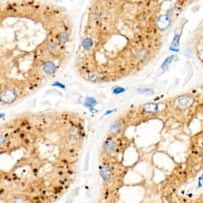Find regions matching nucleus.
Masks as SVG:
<instances>
[{
    "instance_id": "obj_2",
    "label": "nucleus",
    "mask_w": 203,
    "mask_h": 203,
    "mask_svg": "<svg viewBox=\"0 0 203 203\" xmlns=\"http://www.w3.org/2000/svg\"><path fill=\"white\" fill-rule=\"evenodd\" d=\"M17 94L14 90L11 89H7L1 93L0 95V99L1 101L5 103H11L14 102L17 98Z\"/></svg>"
},
{
    "instance_id": "obj_18",
    "label": "nucleus",
    "mask_w": 203,
    "mask_h": 203,
    "mask_svg": "<svg viewBox=\"0 0 203 203\" xmlns=\"http://www.w3.org/2000/svg\"><path fill=\"white\" fill-rule=\"evenodd\" d=\"M5 116V114H4V113H0V118H3Z\"/></svg>"
},
{
    "instance_id": "obj_10",
    "label": "nucleus",
    "mask_w": 203,
    "mask_h": 203,
    "mask_svg": "<svg viewBox=\"0 0 203 203\" xmlns=\"http://www.w3.org/2000/svg\"><path fill=\"white\" fill-rule=\"evenodd\" d=\"M82 46L83 48L86 49H90L93 46V41L90 38H85L83 40L82 42Z\"/></svg>"
},
{
    "instance_id": "obj_13",
    "label": "nucleus",
    "mask_w": 203,
    "mask_h": 203,
    "mask_svg": "<svg viewBox=\"0 0 203 203\" xmlns=\"http://www.w3.org/2000/svg\"><path fill=\"white\" fill-rule=\"evenodd\" d=\"M89 78H90L91 80L93 81V82H96V81H99L100 77H99L98 74L96 73L93 72V73H91L90 74H89Z\"/></svg>"
},
{
    "instance_id": "obj_8",
    "label": "nucleus",
    "mask_w": 203,
    "mask_h": 203,
    "mask_svg": "<svg viewBox=\"0 0 203 203\" xmlns=\"http://www.w3.org/2000/svg\"><path fill=\"white\" fill-rule=\"evenodd\" d=\"M147 51L144 49H138L135 52V57L137 59H140V60H143L145 59L147 57Z\"/></svg>"
},
{
    "instance_id": "obj_9",
    "label": "nucleus",
    "mask_w": 203,
    "mask_h": 203,
    "mask_svg": "<svg viewBox=\"0 0 203 203\" xmlns=\"http://www.w3.org/2000/svg\"><path fill=\"white\" fill-rule=\"evenodd\" d=\"M144 110L146 111V112H149V113H152L158 110V107H157V105L154 103H147L144 106Z\"/></svg>"
},
{
    "instance_id": "obj_6",
    "label": "nucleus",
    "mask_w": 203,
    "mask_h": 203,
    "mask_svg": "<svg viewBox=\"0 0 203 203\" xmlns=\"http://www.w3.org/2000/svg\"><path fill=\"white\" fill-rule=\"evenodd\" d=\"M100 176H102L103 179L106 181L109 179L111 176V170L109 167L106 165H105L102 166L100 169Z\"/></svg>"
},
{
    "instance_id": "obj_5",
    "label": "nucleus",
    "mask_w": 203,
    "mask_h": 203,
    "mask_svg": "<svg viewBox=\"0 0 203 203\" xmlns=\"http://www.w3.org/2000/svg\"><path fill=\"white\" fill-rule=\"evenodd\" d=\"M55 70H56V66L55 64L52 61H48L43 66V71L47 74H52L55 72Z\"/></svg>"
},
{
    "instance_id": "obj_17",
    "label": "nucleus",
    "mask_w": 203,
    "mask_h": 203,
    "mask_svg": "<svg viewBox=\"0 0 203 203\" xmlns=\"http://www.w3.org/2000/svg\"><path fill=\"white\" fill-rule=\"evenodd\" d=\"M53 85H55V86H58L59 87H61V88H64V87H65L63 84H62L61 83H59V82H56L53 84Z\"/></svg>"
},
{
    "instance_id": "obj_7",
    "label": "nucleus",
    "mask_w": 203,
    "mask_h": 203,
    "mask_svg": "<svg viewBox=\"0 0 203 203\" xmlns=\"http://www.w3.org/2000/svg\"><path fill=\"white\" fill-rule=\"evenodd\" d=\"M122 128V125L118 121L113 123L111 127V132L112 135H116L120 132Z\"/></svg>"
},
{
    "instance_id": "obj_15",
    "label": "nucleus",
    "mask_w": 203,
    "mask_h": 203,
    "mask_svg": "<svg viewBox=\"0 0 203 203\" xmlns=\"http://www.w3.org/2000/svg\"><path fill=\"white\" fill-rule=\"evenodd\" d=\"M125 91V89H123L122 87H117V88H115L113 90V93H116V94H118V93H121L124 92Z\"/></svg>"
},
{
    "instance_id": "obj_4",
    "label": "nucleus",
    "mask_w": 203,
    "mask_h": 203,
    "mask_svg": "<svg viewBox=\"0 0 203 203\" xmlns=\"http://www.w3.org/2000/svg\"><path fill=\"white\" fill-rule=\"evenodd\" d=\"M116 144L115 141L111 138H109L105 141L103 144V150L106 153H112L115 150Z\"/></svg>"
},
{
    "instance_id": "obj_14",
    "label": "nucleus",
    "mask_w": 203,
    "mask_h": 203,
    "mask_svg": "<svg viewBox=\"0 0 203 203\" xmlns=\"http://www.w3.org/2000/svg\"><path fill=\"white\" fill-rule=\"evenodd\" d=\"M96 104V102L93 98H88L86 101V105L89 106H93Z\"/></svg>"
},
{
    "instance_id": "obj_16",
    "label": "nucleus",
    "mask_w": 203,
    "mask_h": 203,
    "mask_svg": "<svg viewBox=\"0 0 203 203\" xmlns=\"http://www.w3.org/2000/svg\"><path fill=\"white\" fill-rule=\"evenodd\" d=\"M6 138L3 135L0 134V146H2L5 142Z\"/></svg>"
},
{
    "instance_id": "obj_12",
    "label": "nucleus",
    "mask_w": 203,
    "mask_h": 203,
    "mask_svg": "<svg viewBox=\"0 0 203 203\" xmlns=\"http://www.w3.org/2000/svg\"><path fill=\"white\" fill-rule=\"evenodd\" d=\"M57 45L55 41H51L48 45V49L50 52H54L57 49Z\"/></svg>"
},
{
    "instance_id": "obj_11",
    "label": "nucleus",
    "mask_w": 203,
    "mask_h": 203,
    "mask_svg": "<svg viewBox=\"0 0 203 203\" xmlns=\"http://www.w3.org/2000/svg\"><path fill=\"white\" fill-rule=\"evenodd\" d=\"M68 39H69L68 34L65 32L61 33L58 35V41L60 42L61 43H66L68 41Z\"/></svg>"
},
{
    "instance_id": "obj_1",
    "label": "nucleus",
    "mask_w": 203,
    "mask_h": 203,
    "mask_svg": "<svg viewBox=\"0 0 203 203\" xmlns=\"http://www.w3.org/2000/svg\"><path fill=\"white\" fill-rule=\"evenodd\" d=\"M194 99L190 96H182L178 97L175 102V106L179 111L186 110L192 106Z\"/></svg>"
},
{
    "instance_id": "obj_3",
    "label": "nucleus",
    "mask_w": 203,
    "mask_h": 203,
    "mask_svg": "<svg viewBox=\"0 0 203 203\" xmlns=\"http://www.w3.org/2000/svg\"><path fill=\"white\" fill-rule=\"evenodd\" d=\"M170 24V20L169 17L166 15H163L159 18L157 25L159 29L160 30H165L169 27Z\"/></svg>"
}]
</instances>
